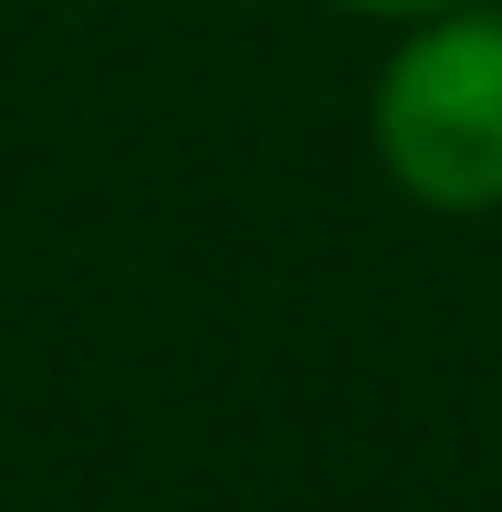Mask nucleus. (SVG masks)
Returning <instances> with one entry per match:
<instances>
[{
    "label": "nucleus",
    "instance_id": "1",
    "mask_svg": "<svg viewBox=\"0 0 502 512\" xmlns=\"http://www.w3.org/2000/svg\"><path fill=\"white\" fill-rule=\"evenodd\" d=\"M367 136L398 199L440 209V220H492L502 209V11L461 0L398 32L377 63Z\"/></svg>",
    "mask_w": 502,
    "mask_h": 512
},
{
    "label": "nucleus",
    "instance_id": "2",
    "mask_svg": "<svg viewBox=\"0 0 502 512\" xmlns=\"http://www.w3.org/2000/svg\"><path fill=\"white\" fill-rule=\"evenodd\" d=\"M335 11H367V21H429V11H461V0H335Z\"/></svg>",
    "mask_w": 502,
    "mask_h": 512
}]
</instances>
